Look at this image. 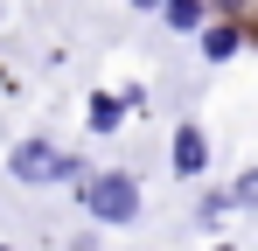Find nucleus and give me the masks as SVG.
Listing matches in <instances>:
<instances>
[{"instance_id": "obj_1", "label": "nucleus", "mask_w": 258, "mask_h": 251, "mask_svg": "<svg viewBox=\"0 0 258 251\" xmlns=\"http://www.w3.org/2000/svg\"><path fill=\"white\" fill-rule=\"evenodd\" d=\"M84 209L98 216V223H133V216H140L133 174H91V181H84Z\"/></svg>"}, {"instance_id": "obj_2", "label": "nucleus", "mask_w": 258, "mask_h": 251, "mask_svg": "<svg viewBox=\"0 0 258 251\" xmlns=\"http://www.w3.org/2000/svg\"><path fill=\"white\" fill-rule=\"evenodd\" d=\"M7 167H14V181H28V189H42V181H56V174H70V161H63L49 140H21Z\"/></svg>"}, {"instance_id": "obj_3", "label": "nucleus", "mask_w": 258, "mask_h": 251, "mask_svg": "<svg viewBox=\"0 0 258 251\" xmlns=\"http://www.w3.org/2000/svg\"><path fill=\"white\" fill-rule=\"evenodd\" d=\"M203 161H210V140H203L196 126H181V133H174V167H181V174H203Z\"/></svg>"}, {"instance_id": "obj_4", "label": "nucleus", "mask_w": 258, "mask_h": 251, "mask_svg": "<svg viewBox=\"0 0 258 251\" xmlns=\"http://www.w3.org/2000/svg\"><path fill=\"white\" fill-rule=\"evenodd\" d=\"M168 28L196 35V28H203V0H168Z\"/></svg>"}, {"instance_id": "obj_5", "label": "nucleus", "mask_w": 258, "mask_h": 251, "mask_svg": "<svg viewBox=\"0 0 258 251\" xmlns=\"http://www.w3.org/2000/svg\"><path fill=\"white\" fill-rule=\"evenodd\" d=\"M119 119H126V105L98 91V98H91V126H98V133H112V126H119Z\"/></svg>"}, {"instance_id": "obj_6", "label": "nucleus", "mask_w": 258, "mask_h": 251, "mask_svg": "<svg viewBox=\"0 0 258 251\" xmlns=\"http://www.w3.org/2000/svg\"><path fill=\"white\" fill-rule=\"evenodd\" d=\"M203 49H210V56H230V49H237V28H210Z\"/></svg>"}, {"instance_id": "obj_7", "label": "nucleus", "mask_w": 258, "mask_h": 251, "mask_svg": "<svg viewBox=\"0 0 258 251\" xmlns=\"http://www.w3.org/2000/svg\"><path fill=\"white\" fill-rule=\"evenodd\" d=\"M133 7H168V0H133Z\"/></svg>"}, {"instance_id": "obj_8", "label": "nucleus", "mask_w": 258, "mask_h": 251, "mask_svg": "<svg viewBox=\"0 0 258 251\" xmlns=\"http://www.w3.org/2000/svg\"><path fill=\"white\" fill-rule=\"evenodd\" d=\"M216 251H223V244H216Z\"/></svg>"}, {"instance_id": "obj_9", "label": "nucleus", "mask_w": 258, "mask_h": 251, "mask_svg": "<svg viewBox=\"0 0 258 251\" xmlns=\"http://www.w3.org/2000/svg\"><path fill=\"white\" fill-rule=\"evenodd\" d=\"M0 251H7V244H0Z\"/></svg>"}]
</instances>
